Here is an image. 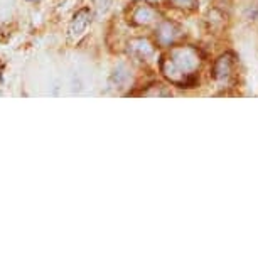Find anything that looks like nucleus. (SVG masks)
<instances>
[]
</instances>
